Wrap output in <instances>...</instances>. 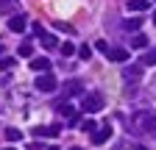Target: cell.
Masks as SVG:
<instances>
[{"mask_svg":"<svg viewBox=\"0 0 156 150\" xmlns=\"http://www.w3.org/2000/svg\"><path fill=\"white\" fill-rule=\"evenodd\" d=\"M81 108L89 111V114L101 111V108H103V95H101V92H87V95L81 97Z\"/></svg>","mask_w":156,"mask_h":150,"instance_id":"7a4b0ae2","label":"cell"},{"mask_svg":"<svg viewBox=\"0 0 156 150\" xmlns=\"http://www.w3.org/2000/svg\"><path fill=\"white\" fill-rule=\"evenodd\" d=\"M148 6H151V0H128V9L131 11H148Z\"/></svg>","mask_w":156,"mask_h":150,"instance_id":"8fae6325","label":"cell"},{"mask_svg":"<svg viewBox=\"0 0 156 150\" xmlns=\"http://www.w3.org/2000/svg\"><path fill=\"white\" fill-rule=\"evenodd\" d=\"M81 131H87V134H95V122H92V120H84V122H81Z\"/></svg>","mask_w":156,"mask_h":150,"instance_id":"d6986e66","label":"cell"},{"mask_svg":"<svg viewBox=\"0 0 156 150\" xmlns=\"http://www.w3.org/2000/svg\"><path fill=\"white\" fill-rule=\"evenodd\" d=\"M123 28L126 31H136V28H142V20H140V17H131V20L123 22Z\"/></svg>","mask_w":156,"mask_h":150,"instance_id":"7c38bea8","label":"cell"},{"mask_svg":"<svg viewBox=\"0 0 156 150\" xmlns=\"http://www.w3.org/2000/svg\"><path fill=\"white\" fill-rule=\"evenodd\" d=\"M34 136H50V139H56L58 134H62V125H50V128H45V125H39V128H34L31 131Z\"/></svg>","mask_w":156,"mask_h":150,"instance_id":"5b68a950","label":"cell"},{"mask_svg":"<svg viewBox=\"0 0 156 150\" xmlns=\"http://www.w3.org/2000/svg\"><path fill=\"white\" fill-rule=\"evenodd\" d=\"M70 150H84V147H70Z\"/></svg>","mask_w":156,"mask_h":150,"instance_id":"603a6c76","label":"cell"},{"mask_svg":"<svg viewBox=\"0 0 156 150\" xmlns=\"http://www.w3.org/2000/svg\"><path fill=\"white\" fill-rule=\"evenodd\" d=\"M0 111H3V108H0Z\"/></svg>","mask_w":156,"mask_h":150,"instance_id":"4316f807","label":"cell"},{"mask_svg":"<svg viewBox=\"0 0 156 150\" xmlns=\"http://www.w3.org/2000/svg\"><path fill=\"white\" fill-rule=\"evenodd\" d=\"M140 64H153V67H156V47H153V50H148V53L142 56V61H140Z\"/></svg>","mask_w":156,"mask_h":150,"instance_id":"9a60e30c","label":"cell"},{"mask_svg":"<svg viewBox=\"0 0 156 150\" xmlns=\"http://www.w3.org/2000/svg\"><path fill=\"white\" fill-rule=\"evenodd\" d=\"M134 150H148V147H142V145H140V147H134Z\"/></svg>","mask_w":156,"mask_h":150,"instance_id":"7402d4cb","label":"cell"},{"mask_svg":"<svg viewBox=\"0 0 156 150\" xmlns=\"http://www.w3.org/2000/svg\"><path fill=\"white\" fill-rule=\"evenodd\" d=\"M6 150H14V147H6Z\"/></svg>","mask_w":156,"mask_h":150,"instance_id":"484cf974","label":"cell"},{"mask_svg":"<svg viewBox=\"0 0 156 150\" xmlns=\"http://www.w3.org/2000/svg\"><path fill=\"white\" fill-rule=\"evenodd\" d=\"M0 53H3V45H0Z\"/></svg>","mask_w":156,"mask_h":150,"instance_id":"cb8c5ba5","label":"cell"},{"mask_svg":"<svg viewBox=\"0 0 156 150\" xmlns=\"http://www.w3.org/2000/svg\"><path fill=\"white\" fill-rule=\"evenodd\" d=\"M153 22H156V14H153Z\"/></svg>","mask_w":156,"mask_h":150,"instance_id":"d4e9b609","label":"cell"},{"mask_svg":"<svg viewBox=\"0 0 156 150\" xmlns=\"http://www.w3.org/2000/svg\"><path fill=\"white\" fill-rule=\"evenodd\" d=\"M106 56H109V61H120V64L128 61V50H126V47H109Z\"/></svg>","mask_w":156,"mask_h":150,"instance_id":"8992f818","label":"cell"},{"mask_svg":"<svg viewBox=\"0 0 156 150\" xmlns=\"http://www.w3.org/2000/svg\"><path fill=\"white\" fill-rule=\"evenodd\" d=\"M95 47H98V50H103V53H106V50H109V45H106V42H103V39H98V42H95Z\"/></svg>","mask_w":156,"mask_h":150,"instance_id":"44dd1931","label":"cell"},{"mask_svg":"<svg viewBox=\"0 0 156 150\" xmlns=\"http://www.w3.org/2000/svg\"><path fill=\"white\" fill-rule=\"evenodd\" d=\"M34 86L39 89V92H56V75L53 72H42V75H39V78L34 81Z\"/></svg>","mask_w":156,"mask_h":150,"instance_id":"3957f363","label":"cell"},{"mask_svg":"<svg viewBox=\"0 0 156 150\" xmlns=\"http://www.w3.org/2000/svg\"><path fill=\"white\" fill-rule=\"evenodd\" d=\"M98 134H92V142L95 145H103V142H109V136H112V125L106 122V125H101V128H95Z\"/></svg>","mask_w":156,"mask_h":150,"instance_id":"ba28073f","label":"cell"},{"mask_svg":"<svg viewBox=\"0 0 156 150\" xmlns=\"http://www.w3.org/2000/svg\"><path fill=\"white\" fill-rule=\"evenodd\" d=\"M34 33L39 36V39H42V45H45L48 50H53V47H56V36L45 33V28H42V25H34Z\"/></svg>","mask_w":156,"mask_h":150,"instance_id":"52a82bcc","label":"cell"},{"mask_svg":"<svg viewBox=\"0 0 156 150\" xmlns=\"http://www.w3.org/2000/svg\"><path fill=\"white\" fill-rule=\"evenodd\" d=\"M6 139H9V142H20V139H23V131H17V128H6Z\"/></svg>","mask_w":156,"mask_h":150,"instance_id":"4fadbf2b","label":"cell"},{"mask_svg":"<svg viewBox=\"0 0 156 150\" xmlns=\"http://www.w3.org/2000/svg\"><path fill=\"white\" fill-rule=\"evenodd\" d=\"M31 67H34L36 72H50V61L45 59V56H39V59H34V61H31Z\"/></svg>","mask_w":156,"mask_h":150,"instance_id":"30bf717a","label":"cell"},{"mask_svg":"<svg viewBox=\"0 0 156 150\" xmlns=\"http://www.w3.org/2000/svg\"><path fill=\"white\" fill-rule=\"evenodd\" d=\"M73 53H75V45L73 42H64L62 45V56H73Z\"/></svg>","mask_w":156,"mask_h":150,"instance_id":"ac0fdd59","label":"cell"},{"mask_svg":"<svg viewBox=\"0 0 156 150\" xmlns=\"http://www.w3.org/2000/svg\"><path fill=\"white\" fill-rule=\"evenodd\" d=\"M131 125H134V131H140V134L156 136V111L153 108H136L134 117H131Z\"/></svg>","mask_w":156,"mask_h":150,"instance_id":"6da1fadb","label":"cell"},{"mask_svg":"<svg viewBox=\"0 0 156 150\" xmlns=\"http://www.w3.org/2000/svg\"><path fill=\"white\" fill-rule=\"evenodd\" d=\"M20 56L31 59V56H34V45H31V42H23V45H20Z\"/></svg>","mask_w":156,"mask_h":150,"instance_id":"5bb4252c","label":"cell"},{"mask_svg":"<svg viewBox=\"0 0 156 150\" xmlns=\"http://www.w3.org/2000/svg\"><path fill=\"white\" fill-rule=\"evenodd\" d=\"M142 78V67L140 64H126L123 67V81L126 84H134V81H140Z\"/></svg>","mask_w":156,"mask_h":150,"instance_id":"277c9868","label":"cell"},{"mask_svg":"<svg viewBox=\"0 0 156 150\" xmlns=\"http://www.w3.org/2000/svg\"><path fill=\"white\" fill-rule=\"evenodd\" d=\"M78 56H81V59H89V56H92V50H89V45H84L81 50H78Z\"/></svg>","mask_w":156,"mask_h":150,"instance_id":"ffe728a7","label":"cell"},{"mask_svg":"<svg viewBox=\"0 0 156 150\" xmlns=\"http://www.w3.org/2000/svg\"><path fill=\"white\" fill-rule=\"evenodd\" d=\"M25 25H28V22H25V17H23V14H14L11 20H9V28H11L14 33H23V31H25Z\"/></svg>","mask_w":156,"mask_h":150,"instance_id":"9c48e42d","label":"cell"},{"mask_svg":"<svg viewBox=\"0 0 156 150\" xmlns=\"http://www.w3.org/2000/svg\"><path fill=\"white\" fill-rule=\"evenodd\" d=\"M11 67H14V59H11V56H3V59H0V70L6 72V70H11Z\"/></svg>","mask_w":156,"mask_h":150,"instance_id":"e0dca14e","label":"cell"},{"mask_svg":"<svg viewBox=\"0 0 156 150\" xmlns=\"http://www.w3.org/2000/svg\"><path fill=\"white\" fill-rule=\"evenodd\" d=\"M145 45H148V36H142V33L131 39V47H136V50H140V47H145Z\"/></svg>","mask_w":156,"mask_h":150,"instance_id":"2e32d148","label":"cell"}]
</instances>
